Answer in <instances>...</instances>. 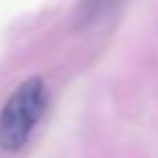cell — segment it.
Returning <instances> with one entry per match:
<instances>
[{
	"instance_id": "7a4b0ae2",
	"label": "cell",
	"mask_w": 158,
	"mask_h": 158,
	"mask_svg": "<svg viewBox=\"0 0 158 158\" xmlns=\"http://www.w3.org/2000/svg\"><path fill=\"white\" fill-rule=\"evenodd\" d=\"M116 2L118 0H84L79 7V16H81V21H93L107 10H112Z\"/></svg>"
},
{
	"instance_id": "6da1fadb",
	"label": "cell",
	"mask_w": 158,
	"mask_h": 158,
	"mask_svg": "<svg viewBox=\"0 0 158 158\" xmlns=\"http://www.w3.org/2000/svg\"><path fill=\"white\" fill-rule=\"evenodd\" d=\"M47 109V84L42 77H28L7 98L0 112V149L19 151L30 139Z\"/></svg>"
}]
</instances>
